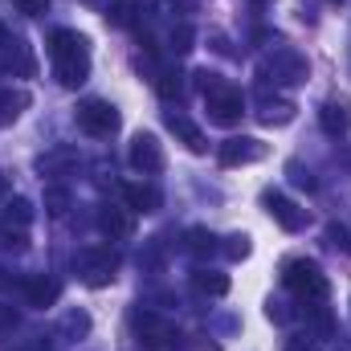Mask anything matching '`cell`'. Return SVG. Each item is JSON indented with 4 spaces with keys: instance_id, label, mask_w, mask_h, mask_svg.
Segmentation results:
<instances>
[{
    "instance_id": "1",
    "label": "cell",
    "mask_w": 351,
    "mask_h": 351,
    "mask_svg": "<svg viewBox=\"0 0 351 351\" xmlns=\"http://www.w3.org/2000/svg\"><path fill=\"white\" fill-rule=\"evenodd\" d=\"M49 53H53V70H58V82L62 86H82L90 78V49L86 37L74 33V29H58L49 37Z\"/></svg>"
},
{
    "instance_id": "2",
    "label": "cell",
    "mask_w": 351,
    "mask_h": 351,
    "mask_svg": "<svg viewBox=\"0 0 351 351\" xmlns=\"http://www.w3.org/2000/svg\"><path fill=\"white\" fill-rule=\"evenodd\" d=\"M204 106H208V119H213V123L229 127V123H237V119L245 114V94L221 78V82H213V86L204 90Z\"/></svg>"
},
{
    "instance_id": "3",
    "label": "cell",
    "mask_w": 351,
    "mask_h": 351,
    "mask_svg": "<svg viewBox=\"0 0 351 351\" xmlns=\"http://www.w3.org/2000/svg\"><path fill=\"white\" fill-rule=\"evenodd\" d=\"M282 282H286V290H294L298 298H323V294H327V278H323V269H319L315 262H306V258L286 262Z\"/></svg>"
},
{
    "instance_id": "4",
    "label": "cell",
    "mask_w": 351,
    "mask_h": 351,
    "mask_svg": "<svg viewBox=\"0 0 351 351\" xmlns=\"http://www.w3.org/2000/svg\"><path fill=\"white\" fill-rule=\"evenodd\" d=\"M29 225H33V204H29L25 196H12V200L4 204V217H0V241H4L8 250H25V245H29V241H25Z\"/></svg>"
},
{
    "instance_id": "5",
    "label": "cell",
    "mask_w": 351,
    "mask_h": 351,
    "mask_svg": "<svg viewBox=\"0 0 351 351\" xmlns=\"http://www.w3.org/2000/svg\"><path fill=\"white\" fill-rule=\"evenodd\" d=\"M78 127H82L86 135H110V131L119 127V110H114L106 98H86V102L78 106Z\"/></svg>"
},
{
    "instance_id": "6",
    "label": "cell",
    "mask_w": 351,
    "mask_h": 351,
    "mask_svg": "<svg viewBox=\"0 0 351 351\" xmlns=\"http://www.w3.org/2000/svg\"><path fill=\"white\" fill-rule=\"evenodd\" d=\"M135 331H139V343L147 351L176 348V339H180V331L168 319H160V315H135Z\"/></svg>"
},
{
    "instance_id": "7",
    "label": "cell",
    "mask_w": 351,
    "mask_h": 351,
    "mask_svg": "<svg viewBox=\"0 0 351 351\" xmlns=\"http://www.w3.org/2000/svg\"><path fill=\"white\" fill-rule=\"evenodd\" d=\"M265 160V143L262 139H250V135H233L221 143V164L225 168H237V164H258Z\"/></svg>"
},
{
    "instance_id": "8",
    "label": "cell",
    "mask_w": 351,
    "mask_h": 351,
    "mask_svg": "<svg viewBox=\"0 0 351 351\" xmlns=\"http://www.w3.org/2000/svg\"><path fill=\"white\" fill-rule=\"evenodd\" d=\"M127 156H131V168H135V172L152 176V172H160V168H164V147H160V139H156V135H135Z\"/></svg>"
},
{
    "instance_id": "9",
    "label": "cell",
    "mask_w": 351,
    "mask_h": 351,
    "mask_svg": "<svg viewBox=\"0 0 351 351\" xmlns=\"http://www.w3.org/2000/svg\"><path fill=\"white\" fill-rule=\"evenodd\" d=\"M265 208H269V217H274L286 233H298V229L306 225V213H302L290 196H282V192H265Z\"/></svg>"
},
{
    "instance_id": "10",
    "label": "cell",
    "mask_w": 351,
    "mask_h": 351,
    "mask_svg": "<svg viewBox=\"0 0 351 351\" xmlns=\"http://www.w3.org/2000/svg\"><path fill=\"white\" fill-rule=\"evenodd\" d=\"M98 229H102L106 237H131L135 221H131V213H127L123 204H102V213H98Z\"/></svg>"
},
{
    "instance_id": "11",
    "label": "cell",
    "mask_w": 351,
    "mask_h": 351,
    "mask_svg": "<svg viewBox=\"0 0 351 351\" xmlns=\"http://www.w3.org/2000/svg\"><path fill=\"white\" fill-rule=\"evenodd\" d=\"M82 278H86V286H106L114 278V254H102V250L86 254L82 258Z\"/></svg>"
},
{
    "instance_id": "12",
    "label": "cell",
    "mask_w": 351,
    "mask_h": 351,
    "mask_svg": "<svg viewBox=\"0 0 351 351\" xmlns=\"http://www.w3.org/2000/svg\"><path fill=\"white\" fill-rule=\"evenodd\" d=\"M58 294H62V282L58 278H25V298H29V306H53L58 302Z\"/></svg>"
},
{
    "instance_id": "13",
    "label": "cell",
    "mask_w": 351,
    "mask_h": 351,
    "mask_svg": "<svg viewBox=\"0 0 351 351\" xmlns=\"http://www.w3.org/2000/svg\"><path fill=\"white\" fill-rule=\"evenodd\" d=\"M37 168H41V176H66L78 168V152L74 147H53L37 160Z\"/></svg>"
},
{
    "instance_id": "14",
    "label": "cell",
    "mask_w": 351,
    "mask_h": 351,
    "mask_svg": "<svg viewBox=\"0 0 351 351\" xmlns=\"http://www.w3.org/2000/svg\"><path fill=\"white\" fill-rule=\"evenodd\" d=\"M123 196H127L131 213H156L160 208V192L152 184H123Z\"/></svg>"
},
{
    "instance_id": "15",
    "label": "cell",
    "mask_w": 351,
    "mask_h": 351,
    "mask_svg": "<svg viewBox=\"0 0 351 351\" xmlns=\"http://www.w3.org/2000/svg\"><path fill=\"white\" fill-rule=\"evenodd\" d=\"M319 119H323V131H327V135H348V131H351V110H348V102H327Z\"/></svg>"
},
{
    "instance_id": "16",
    "label": "cell",
    "mask_w": 351,
    "mask_h": 351,
    "mask_svg": "<svg viewBox=\"0 0 351 351\" xmlns=\"http://www.w3.org/2000/svg\"><path fill=\"white\" fill-rule=\"evenodd\" d=\"M168 127L184 139V147H188V152H196V156L204 152V135H200V127H196V123H188L184 114H168Z\"/></svg>"
},
{
    "instance_id": "17",
    "label": "cell",
    "mask_w": 351,
    "mask_h": 351,
    "mask_svg": "<svg viewBox=\"0 0 351 351\" xmlns=\"http://www.w3.org/2000/svg\"><path fill=\"white\" fill-rule=\"evenodd\" d=\"M25 106H29V94L25 90H0V127L16 123Z\"/></svg>"
},
{
    "instance_id": "18",
    "label": "cell",
    "mask_w": 351,
    "mask_h": 351,
    "mask_svg": "<svg viewBox=\"0 0 351 351\" xmlns=\"http://www.w3.org/2000/svg\"><path fill=\"white\" fill-rule=\"evenodd\" d=\"M192 282H196V290H200V294H229V278H225V274H217V269H196V274H192Z\"/></svg>"
},
{
    "instance_id": "19",
    "label": "cell",
    "mask_w": 351,
    "mask_h": 351,
    "mask_svg": "<svg viewBox=\"0 0 351 351\" xmlns=\"http://www.w3.org/2000/svg\"><path fill=\"white\" fill-rule=\"evenodd\" d=\"M188 250H192L196 258H213L221 245H217V237H213L208 229H188Z\"/></svg>"
},
{
    "instance_id": "20",
    "label": "cell",
    "mask_w": 351,
    "mask_h": 351,
    "mask_svg": "<svg viewBox=\"0 0 351 351\" xmlns=\"http://www.w3.org/2000/svg\"><path fill=\"white\" fill-rule=\"evenodd\" d=\"M290 119H294V106L290 102H265L262 106V123H269V127H282Z\"/></svg>"
},
{
    "instance_id": "21",
    "label": "cell",
    "mask_w": 351,
    "mask_h": 351,
    "mask_svg": "<svg viewBox=\"0 0 351 351\" xmlns=\"http://www.w3.org/2000/svg\"><path fill=\"white\" fill-rule=\"evenodd\" d=\"M70 208V192L66 188H45V213L49 217H66Z\"/></svg>"
},
{
    "instance_id": "22",
    "label": "cell",
    "mask_w": 351,
    "mask_h": 351,
    "mask_svg": "<svg viewBox=\"0 0 351 351\" xmlns=\"http://www.w3.org/2000/svg\"><path fill=\"white\" fill-rule=\"evenodd\" d=\"M156 90H160V98H180V90H184V82H180V74H172V70H164V74L156 78Z\"/></svg>"
},
{
    "instance_id": "23",
    "label": "cell",
    "mask_w": 351,
    "mask_h": 351,
    "mask_svg": "<svg viewBox=\"0 0 351 351\" xmlns=\"http://www.w3.org/2000/svg\"><path fill=\"white\" fill-rule=\"evenodd\" d=\"M225 254H229L233 262L250 258V237H245V233H233V237H225Z\"/></svg>"
},
{
    "instance_id": "24",
    "label": "cell",
    "mask_w": 351,
    "mask_h": 351,
    "mask_svg": "<svg viewBox=\"0 0 351 351\" xmlns=\"http://www.w3.org/2000/svg\"><path fill=\"white\" fill-rule=\"evenodd\" d=\"M327 241H331L335 250L351 254V229H348V225H327Z\"/></svg>"
},
{
    "instance_id": "25",
    "label": "cell",
    "mask_w": 351,
    "mask_h": 351,
    "mask_svg": "<svg viewBox=\"0 0 351 351\" xmlns=\"http://www.w3.org/2000/svg\"><path fill=\"white\" fill-rule=\"evenodd\" d=\"M172 49L176 53H188V49H192V29H188V25H176L172 29Z\"/></svg>"
},
{
    "instance_id": "26",
    "label": "cell",
    "mask_w": 351,
    "mask_h": 351,
    "mask_svg": "<svg viewBox=\"0 0 351 351\" xmlns=\"http://www.w3.org/2000/svg\"><path fill=\"white\" fill-rule=\"evenodd\" d=\"M16 4V12H25V16H41V12H49V0H12Z\"/></svg>"
},
{
    "instance_id": "27",
    "label": "cell",
    "mask_w": 351,
    "mask_h": 351,
    "mask_svg": "<svg viewBox=\"0 0 351 351\" xmlns=\"http://www.w3.org/2000/svg\"><path fill=\"white\" fill-rule=\"evenodd\" d=\"M286 351H319V348H315V343H311L306 335H294V339L286 343Z\"/></svg>"
},
{
    "instance_id": "28",
    "label": "cell",
    "mask_w": 351,
    "mask_h": 351,
    "mask_svg": "<svg viewBox=\"0 0 351 351\" xmlns=\"http://www.w3.org/2000/svg\"><path fill=\"white\" fill-rule=\"evenodd\" d=\"M8 327H16V311L12 306H0V331H8Z\"/></svg>"
},
{
    "instance_id": "29",
    "label": "cell",
    "mask_w": 351,
    "mask_h": 351,
    "mask_svg": "<svg viewBox=\"0 0 351 351\" xmlns=\"http://www.w3.org/2000/svg\"><path fill=\"white\" fill-rule=\"evenodd\" d=\"M86 327H90L86 315H70V319H66V331H86Z\"/></svg>"
},
{
    "instance_id": "30",
    "label": "cell",
    "mask_w": 351,
    "mask_h": 351,
    "mask_svg": "<svg viewBox=\"0 0 351 351\" xmlns=\"http://www.w3.org/2000/svg\"><path fill=\"white\" fill-rule=\"evenodd\" d=\"M4 286H12V274H8V269H0V290H4Z\"/></svg>"
},
{
    "instance_id": "31",
    "label": "cell",
    "mask_w": 351,
    "mask_h": 351,
    "mask_svg": "<svg viewBox=\"0 0 351 351\" xmlns=\"http://www.w3.org/2000/svg\"><path fill=\"white\" fill-rule=\"evenodd\" d=\"M4 192H8V176L0 172V200H4Z\"/></svg>"
},
{
    "instance_id": "32",
    "label": "cell",
    "mask_w": 351,
    "mask_h": 351,
    "mask_svg": "<svg viewBox=\"0 0 351 351\" xmlns=\"http://www.w3.org/2000/svg\"><path fill=\"white\" fill-rule=\"evenodd\" d=\"M0 45H8V29H4V21H0Z\"/></svg>"
},
{
    "instance_id": "33",
    "label": "cell",
    "mask_w": 351,
    "mask_h": 351,
    "mask_svg": "<svg viewBox=\"0 0 351 351\" xmlns=\"http://www.w3.org/2000/svg\"><path fill=\"white\" fill-rule=\"evenodd\" d=\"M37 351H49V348H37Z\"/></svg>"
}]
</instances>
